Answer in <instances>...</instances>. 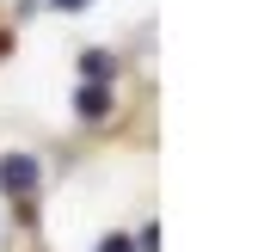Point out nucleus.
Listing matches in <instances>:
<instances>
[{
	"label": "nucleus",
	"mask_w": 258,
	"mask_h": 252,
	"mask_svg": "<svg viewBox=\"0 0 258 252\" xmlns=\"http://www.w3.org/2000/svg\"><path fill=\"white\" fill-rule=\"evenodd\" d=\"M80 74H86V80H111V74H117V61H111L105 49H86V55H80Z\"/></svg>",
	"instance_id": "3"
},
{
	"label": "nucleus",
	"mask_w": 258,
	"mask_h": 252,
	"mask_svg": "<svg viewBox=\"0 0 258 252\" xmlns=\"http://www.w3.org/2000/svg\"><path fill=\"white\" fill-rule=\"evenodd\" d=\"M55 7H68V13H80V7H86V0H55Z\"/></svg>",
	"instance_id": "6"
},
{
	"label": "nucleus",
	"mask_w": 258,
	"mask_h": 252,
	"mask_svg": "<svg viewBox=\"0 0 258 252\" xmlns=\"http://www.w3.org/2000/svg\"><path fill=\"white\" fill-rule=\"evenodd\" d=\"M99 252H136V246H129V240H105Z\"/></svg>",
	"instance_id": "5"
},
{
	"label": "nucleus",
	"mask_w": 258,
	"mask_h": 252,
	"mask_svg": "<svg viewBox=\"0 0 258 252\" xmlns=\"http://www.w3.org/2000/svg\"><path fill=\"white\" fill-rule=\"evenodd\" d=\"M7 252H43V246H37V234H31V228H19V234L7 240Z\"/></svg>",
	"instance_id": "4"
},
{
	"label": "nucleus",
	"mask_w": 258,
	"mask_h": 252,
	"mask_svg": "<svg viewBox=\"0 0 258 252\" xmlns=\"http://www.w3.org/2000/svg\"><path fill=\"white\" fill-rule=\"evenodd\" d=\"M74 111H80L86 123H99V117L111 111V92H105V80H86V86L74 92Z\"/></svg>",
	"instance_id": "2"
},
{
	"label": "nucleus",
	"mask_w": 258,
	"mask_h": 252,
	"mask_svg": "<svg viewBox=\"0 0 258 252\" xmlns=\"http://www.w3.org/2000/svg\"><path fill=\"white\" fill-rule=\"evenodd\" d=\"M0 191L7 197H31L37 191V160L31 154H0Z\"/></svg>",
	"instance_id": "1"
}]
</instances>
